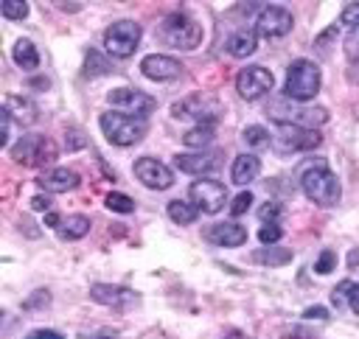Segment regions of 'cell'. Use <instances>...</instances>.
Here are the masks:
<instances>
[{
	"mask_svg": "<svg viewBox=\"0 0 359 339\" xmlns=\"http://www.w3.org/2000/svg\"><path fill=\"white\" fill-rule=\"evenodd\" d=\"M300 188H303L306 199L314 202L317 207H334L342 196L339 179L325 165V160H311V165H306L300 171Z\"/></svg>",
	"mask_w": 359,
	"mask_h": 339,
	"instance_id": "1",
	"label": "cell"
},
{
	"mask_svg": "<svg viewBox=\"0 0 359 339\" xmlns=\"http://www.w3.org/2000/svg\"><path fill=\"white\" fill-rule=\"evenodd\" d=\"M157 39H163L174 50H196L199 42H202V25L191 14L174 11V14H168V17L160 20Z\"/></svg>",
	"mask_w": 359,
	"mask_h": 339,
	"instance_id": "2",
	"label": "cell"
},
{
	"mask_svg": "<svg viewBox=\"0 0 359 339\" xmlns=\"http://www.w3.org/2000/svg\"><path fill=\"white\" fill-rule=\"evenodd\" d=\"M98 126H101L104 137L112 146H135L149 132L146 118H132V115H123V112H115V109L112 112H101Z\"/></svg>",
	"mask_w": 359,
	"mask_h": 339,
	"instance_id": "3",
	"label": "cell"
},
{
	"mask_svg": "<svg viewBox=\"0 0 359 339\" xmlns=\"http://www.w3.org/2000/svg\"><path fill=\"white\" fill-rule=\"evenodd\" d=\"M323 76L320 67L311 59H294L286 70V84H283V95L289 101H311L320 92Z\"/></svg>",
	"mask_w": 359,
	"mask_h": 339,
	"instance_id": "4",
	"label": "cell"
},
{
	"mask_svg": "<svg viewBox=\"0 0 359 339\" xmlns=\"http://www.w3.org/2000/svg\"><path fill=\"white\" fill-rule=\"evenodd\" d=\"M171 115L185 118V120H196V126H213L224 115V106L210 92H191L171 106Z\"/></svg>",
	"mask_w": 359,
	"mask_h": 339,
	"instance_id": "5",
	"label": "cell"
},
{
	"mask_svg": "<svg viewBox=\"0 0 359 339\" xmlns=\"http://www.w3.org/2000/svg\"><path fill=\"white\" fill-rule=\"evenodd\" d=\"M323 143V134L317 129L309 126H297L289 120H275L272 123V146L280 154H292V151H311Z\"/></svg>",
	"mask_w": 359,
	"mask_h": 339,
	"instance_id": "6",
	"label": "cell"
},
{
	"mask_svg": "<svg viewBox=\"0 0 359 339\" xmlns=\"http://www.w3.org/2000/svg\"><path fill=\"white\" fill-rule=\"evenodd\" d=\"M140 36H143V28L135 20H118L104 31V48H107L109 56L126 59L137 50Z\"/></svg>",
	"mask_w": 359,
	"mask_h": 339,
	"instance_id": "7",
	"label": "cell"
},
{
	"mask_svg": "<svg viewBox=\"0 0 359 339\" xmlns=\"http://www.w3.org/2000/svg\"><path fill=\"white\" fill-rule=\"evenodd\" d=\"M11 160L20 165H28V168H36V165L56 160V146L45 134H22L11 146Z\"/></svg>",
	"mask_w": 359,
	"mask_h": 339,
	"instance_id": "8",
	"label": "cell"
},
{
	"mask_svg": "<svg viewBox=\"0 0 359 339\" xmlns=\"http://www.w3.org/2000/svg\"><path fill=\"white\" fill-rule=\"evenodd\" d=\"M107 104L115 109V112H123V115H132V118H146L149 112H154L157 101L135 87H115L107 92Z\"/></svg>",
	"mask_w": 359,
	"mask_h": 339,
	"instance_id": "9",
	"label": "cell"
},
{
	"mask_svg": "<svg viewBox=\"0 0 359 339\" xmlns=\"http://www.w3.org/2000/svg\"><path fill=\"white\" fill-rule=\"evenodd\" d=\"M188 199L199 213H219L227 205V188L219 179H196L188 188Z\"/></svg>",
	"mask_w": 359,
	"mask_h": 339,
	"instance_id": "10",
	"label": "cell"
},
{
	"mask_svg": "<svg viewBox=\"0 0 359 339\" xmlns=\"http://www.w3.org/2000/svg\"><path fill=\"white\" fill-rule=\"evenodd\" d=\"M275 87V78L272 73L264 67V64H250V67H241L238 76H236V90L244 101H258L264 98L269 90Z\"/></svg>",
	"mask_w": 359,
	"mask_h": 339,
	"instance_id": "11",
	"label": "cell"
},
{
	"mask_svg": "<svg viewBox=\"0 0 359 339\" xmlns=\"http://www.w3.org/2000/svg\"><path fill=\"white\" fill-rule=\"evenodd\" d=\"M132 171H135L137 182L146 185L149 191H165V188L174 185V171L165 162L154 160V157H137Z\"/></svg>",
	"mask_w": 359,
	"mask_h": 339,
	"instance_id": "12",
	"label": "cell"
},
{
	"mask_svg": "<svg viewBox=\"0 0 359 339\" xmlns=\"http://www.w3.org/2000/svg\"><path fill=\"white\" fill-rule=\"evenodd\" d=\"M294 25V17L289 8L283 6H264L255 17V34L261 36H269V39H278V36H286Z\"/></svg>",
	"mask_w": 359,
	"mask_h": 339,
	"instance_id": "13",
	"label": "cell"
},
{
	"mask_svg": "<svg viewBox=\"0 0 359 339\" xmlns=\"http://www.w3.org/2000/svg\"><path fill=\"white\" fill-rule=\"evenodd\" d=\"M90 297L107 308H118L126 311L132 305H137V291L126 289V286H112V283H93L90 286Z\"/></svg>",
	"mask_w": 359,
	"mask_h": 339,
	"instance_id": "14",
	"label": "cell"
},
{
	"mask_svg": "<svg viewBox=\"0 0 359 339\" xmlns=\"http://www.w3.org/2000/svg\"><path fill=\"white\" fill-rule=\"evenodd\" d=\"M140 73L151 81H174L182 76V64L174 59V56H165V53H149L143 56L140 62Z\"/></svg>",
	"mask_w": 359,
	"mask_h": 339,
	"instance_id": "15",
	"label": "cell"
},
{
	"mask_svg": "<svg viewBox=\"0 0 359 339\" xmlns=\"http://www.w3.org/2000/svg\"><path fill=\"white\" fill-rule=\"evenodd\" d=\"M174 165L185 174H196V177H205V174H213L222 168V151H191V154H177L174 157Z\"/></svg>",
	"mask_w": 359,
	"mask_h": 339,
	"instance_id": "16",
	"label": "cell"
},
{
	"mask_svg": "<svg viewBox=\"0 0 359 339\" xmlns=\"http://www.w3.org/2000/svg\"><path fill=\"white\" fill-rule=\"evenodd\" d=\"M205 241H210L216 247L233 249V247H241L247 241V230L238 221H219V224H213V227L205 230Z\"/></svg>",
	"mask_w": 359,
	"mask_h": 339,
	"instance_id": "17",
	"label": "cell"
},
{
	"mask_svg": "<svg viewBox=\"0 0 359 339\" xmlns=\"http://www.w3.org/2000/svg\"><path fill=\"white\" fill-rule=\"evenodd\" d=\"M3 109H6L8 118L17 120L20 126H31V123L39 118L36 104H34L31 98H25V95H17V92H8V95L3 98Z\"/></svg>",
	"mask_w": 359,
	"mask_h": 339,
	"instance_id": "18",
	"label": "cell"
},
{
	"mask_svg": "<svg viewBox=\"0 0 359 339\" xmlns=\"http://www.w3.org/2000/svg\"><path fill=\"white\" fill-rule=\"evenodd\" d=\"M36 182H39L42 191H48V193H67V191L79 188L81 177H79L76 171H70V168H50V171L42 174Z\"/></svg>",
	"mask_w": 359,
	"mask_h": 339,
	"instance_id": "19",
	"label": "cell"
},
{
	"mask_svg": "<svg viewBox=\"0 0 359 339\" xmlns=\"http://www.w3.org/2000/svg\"><path fill=\"white\" fill-rule=\"evenodd\" d=\"M255 48H258V34H255V28H238V31H233V34L227 36V42H224V50H227L233 59H247V56L255 53Z\"/></svg>",
	"mask_w": 359,
	"mask_h": 339,
	"instance_id": "20",
	"label": "cell"
},
{
	"mask_svg": "<svg viewBox=\"0 0 359 339\" xmlns=\"http://www.w3.org/2000/svg\"><path fill=\"white\" fill-rule=\"evenodd\" d=\"M261 174V160L255 154H238L230 165V179L233 185H250Z\"/></svg>",
	"mask_w": 359,
	"mask_h": 339,
	"instance_id": "21",
	"label": "cell"
},
{
	"mask_svg": "<svg viewBox=\"0 0 359 339\" xmlns=\"http://www.w3.org/2000/svg\"><path fill=\"white\" fill-rule=\"evenodd\" d=\"M11 59L22 70H36L39 67V50L31 39H17L14 48H11Z\"/></svg>",
	"mask_w": 359,
	"mask_h": 339,
	"instance_id": "22",
	"label": "cell"
},
{
	"mask_svg": "<svg viewBox=\"0 0 359 339\" xmlns=\"http://www.w3.org/2000/svg\"><path fill=\"white\" fill-rule=\"evenodd\" d=\"M252 263H261V266H286L292 261V249L286 247H261L250 255Z\"/></svg>",
	"mask_w": 359,
	"mask_h": 339,
	"instance_id": "23",
	"label": "cell"
},
{
	"mask_svg": "<svg viewBox=\"0 0 359 339\" xmlns=\"http://www.w3.org/2000/svg\"><path fill=\"white\" fill-rule=\"evenodd\" d=\"M56 230H59V235H62L65 241H79V238H84V235L90 233V219L81 216V213H73V216L62 219V224H59Z\"/></svg>",
	"mask_w": 359,
	"mask_h": 339,
	"instance_id": "24",
	"label": "cell"
},
{
	"mask_svg": "<svg viewBox=\"0 0 359 339\" xmlns=\"http://www.w3.org/2000/svg\"><path fill=\"white\" fill-rule=\"evenodd\" d=\"M196 216H199V210L191 202H182V199H171L168 202V219L174 224H194Z\"/></svg>",
	"mask_w": 359,
	"mask_h": 339,
	"instance_id": "25",
	"label": "cell"
},
{
	"mask_svg": "<svg viewBox=\"0 0 359 339\" xmlns=\"http://www.w3.org/2000/svg\"><path fill=\"white\" fill-rule=\"evenodd\" d=\"M182 143L188 148H196V151H205L210 143H213V126H194L182 134Z\"/></svg>",
	"mask_w": 359,
	"mask_h": 339,
	"instance_id": "26",
	"label": "cell"
},
{
	"mask_svg": "<svg viewBox=\"0 0 359 339\" xmlns=\"http://www.w3.org/2000/svg\"><path fill=\"white\" fill-rule=\"evenodd\" d=\"M112 67H109V62L98 53V50H87V56H84V76L87 78H95V76H107Z\"/></svg>",
	"mask_w": 359,
	"mask_h": 339,
	"instance_id": "27",
	"label": "cell"
},
{
	"mask_svg": "<svg viewBox=\"0 0 359 339\" xmlns=\"http://www.w3.org/2000/svg\"><path fill=\"white\" fill-rule=\"evenodd\" d=\"M241 140H244L250 148H264V146H269L272 134H269V129H264V126L252 123V126H247V129L241 132Z\"/></svg>",
	"mask_w": 359,
	"mask_h": 339,
	"instance_id": "28",
	"label": "cell"
},
{
	"mask_svg": "<svg viewBox=\"0 0 359 339\" xmlns=\"http://www.w3.org/2000/svg\"><path fill=\"white\" fill-rule=\"evenodd\" d=\"M104 205H107L112 213H132V210H135V199L126 196V193H118V191L107 193V196H104Z\"/></svg>",
	"mask_w": 359,
	"mask_h": 339,
	"instance_id": "29",
	"label": "cell"
},
{
	"mask_svg": "<svg viewBox=\"0 0 359 339\" xmlns=\"http://www.w3.org/2000/svg\"><path fill=\"white\" fill-rule=\"evenodd\" d=\"M0 11H3L6 20H25L31 8H28L25 0H3L0 3Z\"/></svg>",
	"mask_w": 359,
	"mask_h": 339,
	"instance_id": "30",
	"label": "cell"
},
{
	"mask_svg": "<svg viewBox=\"0 0 359 339\" xmlns=\"http://www.w3.org/2000/svg\"><path fill=\"white\" fill-rule=\"evenodd\" d=\"M280 216H283L280 202H264V205L258 207V219H261L264 224H278Z\"/></svg>",
	"mask_w": 359,
	"mask_h": 339,
	"instance_id": "31",
	"label": "cell"
},
{
	"mask_svg": "<svg viewBox=\"0 0 359 339\" xmlns=\"http://www.w3.org/2000/svg\"><path fill=\"white\" fill-rule=\"evenodd\" d=\"M280 238H283V230H280V224H264V227L258 230V241H261L264 247H275Z\"/></svg>",
	"mask_w": 359,
	"mask_h": 339,
	"instance_id": "32",
	"label": "cell"
},
{
	"mask_svg": "<svg viewBox=\"0 0 359 339\" xmlns=\"http://www.w3.org/2000/svg\"><path fill=\"white\" fill-rule=\"evenodd\" d=\"M351 291H353V280H342L339 286H334V291H331V303H334L337 308H342L345 303H351Z\"/></svg>",
	"mask_w": 359,
	"mask_h": 339,
	"instance_id": "33",
	"label": "cell"
},
{
	"mask_svg": "<svg viewBox=\"0 0 359 339\" xmlns=\"http://www.w3.org/2000/svg\"><path fill=\"white\" fill-rule=\"evenodd\" d=\"M334 266H337V255H334L331 249H323L320 258L314 261V272H317V275H328Z\"/></svg>",
	"mask_w": 359,
	"mask_h": 339,
	"instance_id": "34",
	"label": "cell"
},
{
	"mask_svg": "<svg viewBox=\"0 0 359 339\" xmlns=\"http://www.w3.org/2000/svg\"><path fill=\"white\" fill-rule=\"evenodd\" d=\"M250 205H252V193H250V191H241L238 196H233V202H230V213H233V216H241V213L250 210Z\"/></svg>",
	"mask_w": 359,
	"mask_h": 339,
	"instance_id": "35",
	"label": "cell"
},
{
	"mask_svg": "<svg viewBox=\"0 0 359 339\" xmlns=\"http://www.w3.org/2000/svg\"><path fill=\"white\" fill-rule=\"evenodd\" d=\"M65 146H67L70 151H79V148H84V146H87V137H84V132H81V129H67V132H65Z\"/></svg>",
	"mask_w": 359,
	"mask_h": 339,
	"instance_id": "36",
	"label": "cell"
},
{
	"mask_svg": "<svg viewBox=\"0 0 359 339\" xmlns=\"http://www.w3.org/2000/svg\"><path fill=\"white\" fill-rule=\"evenodd\" d=\"M339 22L348 25V28H356L359 25V3H348L339 14Z\"/></svg>",
	"mask_w": 359,
	"mask_h": 339,
	"instance_id": "37",
	"label": "cell"
},
{
	"mask_svg": "<svg viewBox=\"0 0 359 339\" xmlns=\"http://www.w3.org/2000/svg\"><path fill=\"white\" fill-rule=\"evenodd\" d=\"M345 53L351 56V62H353V59H359V25H356V28H351V34L345 36Z\"/></svg>",
	"mask_w": 359,
	"mask_h": 339,
	"instance_id": "38",
	"label": "cell"
},
{
	"mask_svg": "<svg viewBox=\"0 0 359 339\" xmlns=\"http://www.w3.org/2000/svg\"><path fill=\"white\" fill-rule=\"evenodd\" d=\"M8 123H11V118H8V112L0 106V146L8 143Z\"/></svg>",
	"mask_w": 359,
	"mask_h": 339,
	"instance_id": "39",
	"label": "cell"
},
{
	"mask_svg": "<svg viewBox=\"0 0 359 339\" xmlns=\"http://www.w3.org/2000/svg\"><path fill=\"white\" fill-rule=\"evenodd\" d=\"M303 319H328V308H323V305H309V308L303 311Z\"/></svg>",
	"mask_w": 359,
	"mask_h": 339,
	"instance_id": "40",
	"label": "cell"
},
{
	"mask_svg": "<svg viewBox=\"0 0 359 339\" xmlns=\"http://www.w3.org/2000/svg\"><path fill=\"white\" fill-rule=\"evenodd\" d=\"M31 207L34 210H50V196H45V193H36V196H31Z\"/></svg>",
	"mask_w": 359,
	"mask_h": 339,
	"instance_id": "41",
	"label": "cell"
},
{
	"mask_svg": "<svg viewBox=\"0 0 359 339\" xmlns=\"http://www.w3.org/2000/svg\"><path fill=\"white\" fill-rule=\"evenodd\" d=\"M25 339H65V336H62V333H56V331H50V328H39V331L28 333Z\"/></svg>",
	"mask_w": 359,
	"mask_h": 339,
	"instance_id": "42",
	"label": "cell"
},
{
	"mask_svg": "<svg viewBox=\"0 0 359 339\" xmlns=\"http://www.w3.org/2000/svg\"><path fill=\"white\" fill-rule=\"evenodd\" d=\"M76 339H118V336H115L112 331L104 328V331H95V333H79Z\"/></svg>",
	"mask_w": 359,
	"mask_h": 339,
	"instance_id": "43",
	"label": "cell"
},
{
	"mask_svg": "<svg viewBox=\"0 0 359 339\" xmlns=\"http://www.w3.org/2000/svg\"><path fill=\"white\" fill-rule=\"evenodd\" d=\"M348 305H351L353 314H359V283H353V291H351V303Z\"/></svg>",
	"mask_w": 359,
	"mask_h": 339,
	"instance_id": "44",
	"label": "cell"
},
{
	"mask_svg": "<svg viewBox=\"0 0 359 339\" xmlns=\"http://www.w3.org/2000/svg\"><path fill=\"white\" fill-rule=\"evenodd\" d=\"M45 224H48V227H59V224H62V219H59V213H53V210H48V213H45Z\"/></svg>",
	"mask_w": 359,
	"mask_h": 339,
	"instance_id": "45",
	"label": "cell"
},
{
	"mask_svg": "<svg viewBox=\"0 0 359 339\" xmlns=\"http://www.w3.org/2000/svg\"><path fill=\"white\" fill-rule=\"evenodd\" d=\"M59 8H62V11H79L81 3H59Z\"/></svg>",
	"mask_w": 359,
	"mask_h": 339,
	"instance_id": "46",
	"label": "cell"
},
{
	"mask_svg": "<svg viewBox=\"0 0 359 339\" xmlns=\"http://www.w3.org/2000/svg\"><path fill=\"white\" fill-rule=\"evenodd\" d=\"M351 78L359 81V59H353V67H351Z\"/></svg>",
	"mask_w": 359,
	"mask_h": 339,
	"instance_id": "47",
	"label": "cell"
},
{
	"mask_svg": "<svg viewBox=\"0 0 359 339\" xmlns=\"http://www.w3.org/2000/svg\"><path fill=\"white\" fill-rule=\"evenodd\" d=\"M356 261H359V249H353V252H351V258H348V263H351V266H353V263H356Z\"/></svg>",
	"mask_w": 359,
	"mask_h": 339,
	"instance_id": "48",
	"label": "cell"
}]
</instances>
